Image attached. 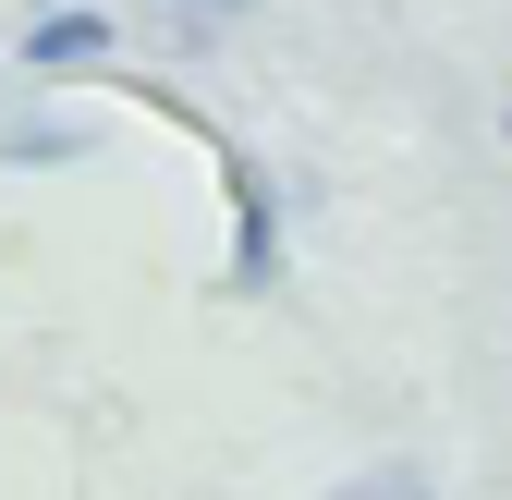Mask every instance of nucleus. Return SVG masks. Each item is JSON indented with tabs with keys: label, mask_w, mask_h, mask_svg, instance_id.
<instances>
[{
	"label": "nucleus",
	"mask_w": 512,
	"mask_h": 500,
	"mask_svg": "<svg viewBox=\"0 0 512 500\" xmlns=\"http://www.w3.org/2000/svg\"><path fill=\"white\" fill-rule=\"evenodd\" d=\"M183 13H196V25H232V13H244V0H183Z\"/></svg>",
	"instance_id": "nucleus-4"
},
{
	"label": "nucleus",
	"mask_w": 512,
	"mask_h": 500,
	"mask_svg": "<svg viewBox=\"0 0 512 500\" xmlns=\"http://www.w3.org/2000/svg\"><path fill=\"white\" fill-rule=\"evenodd\" d=\"M330 500H427V476H403V464H378L366 488H330Z\"/></svg>",
	"instance_id": "nucleus-3"
},
{
	"label": "nucleus",
	"mask_w": 512,
	"mask_h": 500,
	"mask_svg": "<svg viewBox=\"0 0 512 500\" xmlns=\"http://www.w3.org/2000/svg\"><path fill=\"white\" fill-rule=\"evenodd\" d=\"M25 61H37V74H86V61H110V13H98V0H49V13L25 25Z\"/></svg>",
	"instance_id": "nucleus-1"
},
{
	"label": "nucleus",
	"mask_w": 512,
	"mask_h": 500,
	"mask_svg": "<svg viewBox=\"0 0 512 500\" xmlns=\"http://www.w3.org/2000/svg\"><path fill=\"white\" fill-rule=\"evenodd\" d=\"M86 135H74V122H25V135H13V159H74Z\"/></svg>",
	"instance_id": "nucleus-2"
}]
</instances>
